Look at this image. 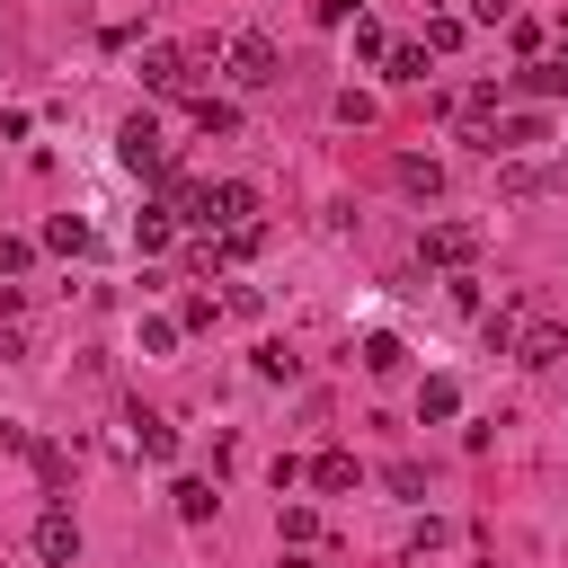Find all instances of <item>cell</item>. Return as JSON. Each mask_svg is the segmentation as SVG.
I'll use <instances>...</instances> for the list:
<instances>
[{
  "instance_id": "obj_1",
  "label": "cell",
  "mask_w": 568,
  "mask_h": 568,
  "mask_svg": "<svg viewBox=\"0 0 568 568\" xmlns=\"http://www.w3.org/2000/svg\"><path fill=\"white\" fill-rule=\"evenodd\" d=\"M222 71H231L240 89H266V80L284 71V53H275V36H257V27H248V36H231V44H222Z\"/></svg>"
},
{
  "instance_id": "obj_2",
  "label": "cell",
  "mask_w": 568,
  "mask_h": 568,
  "mask_svg": "<svg viewBox=\"0 0 568 568\" xmlns=\"http://www.w3.org/2000/svg\"><path fill=\"white\" fill-rule=\"evenodd\" d=\"M115 160H124V169H142V178H160V169H169L160 115H124V133H115Z\"/></svg>"
},
{
  "instance_id": "obj_3",
  "label": "cell",
  "mask_w": 568,
  "mask_h": 568,
  "mask_svg": "<svg viewBox=\"0 0 568 568\" xmlns=\"http://www.w3.org/2000/svg\"><path fill=\"white\" fill-rule=\"evenodd\" d=\"M240 222H257V186H248V178L204 186V231H240Z\"/></svg>"
},
{
  "instance_id": "obj_4",
  "label": "cell",
  "mask_w": 568,
  "mask_h": 568,
  "mask_svg": "<svg viewBox=\"0 0 568 568\" xmlns=\"http://www.w3.org/2000/svg\"><path fill=\"white\" fill-rule=\"evenodd\" d=\"M417 257H426V266H470V257H479V222H435V231L417 240Z\"/></svg>"
},
{
  "instance_id": "obj_5",
  "label": "cell",
  "mask_w": 568,
  "mask_h": 568,
  "mask_svg": "<svg viewBox=\"0 0 568 568\" xmlns=\"http://www.w3.org/2000/svg\"><path fill=\"white\" fill-rule=\"evenodd\" d=\"M36 559H44V568H71V559H80V524H71V506H44V515H36Z\"/></svg>"
},
{
  "instance_id": "obj_6",
  "label": "cell",
  "mask_w": 568,
  "mask_h": 568,
  "mask_svg": "<svg viewBox=\"0 0 568 568\" xmlns=\"http://www.w3.org/2000/svg\"><path fill=\"white\" fill-rule=\"evenodd\" d=\"M186 80H195V62H186V53H169V44H160V53H142V89H151V98H186Z\"/></svg>"
},
{
  "instance_id": "obj_7",
  "label": "cell",
  "mask_w": 568,
  "mask_h": 568,
  "mask_svg": "<svg viewBox=\"0 0 568 568\" xmlns=\"http://www.w3.org/2000/svg\"><path fill=\"white\" fill-rule=\"evenodd\" d=\"M390 178H399L408 195H444V160H426V151H399V160H390Z\"/></svg>"
},
{
  "instance_id": "obj_8",
  "label": "cell",
  "mask_w": 568,
  "mask_h": 568,
  "mask_svg": "<svg viewBox=\"0 0 568 568\" xmlns=\"http://www.w3.org/2000/svg\"><path fill=\"white\" fill-rule=\"evenodd\" d=\"M497 186H506V195H550V186H559V169H550V160H506V169H497Z\"/></svg>"
},
{
  "instance_id": "obj_9",
  "label": "cell",
  "mask_w": 568,
  "mask_h": 568,
  "mask_svg": "<svg viewBox=\"0 0 568 568\" xmlns=\"http://www.w3.org/2000/svg\"><path fill=\"white\" fill-rule=\"evenodd\" d=\"M169 240H178V213H169V204H142V213H133V248H142V257H160Z\"/></svg>"
},
{
  "instance_id": "obj_10",
  "label": "cell",
  "mask_w": 568,
  "mask_h": 568,
  "mask_svg": "<svg viewBox=\"0 0 568 568\" xmlns=\"http://www.w3.org/2000/svg\"><path fill=\"white\" fill-rule=\"evenodd\" d=\"M186 115H195V133H240V106H231V98H213V89H195V98H186Z\"/></svg>"
},
{
  "instance_id": "obj_11",
  "label": "cell",
  "mask_w": 568,
  "mask_h": 568,
  "mask_svg": "<svg viewBox=\"0 0 568 568\" xmlns=\"http://www.w3.org/2000/svg\"><path fill=\"white\" fill-rule=\"evenodd\" d=\"M488 133H497V151H532V142H550V115H497Z\"/></svg>"
},
{
  "instance_id": "obj_12",
  "label": "cell",
  "mask_w": 568,
  "mask_h": 568,
  "mask_svg": "<svg viewBox=\"0 0 568 568\" xmlns=\"http://www.w3.org/2000/svg\"><path fill=\"white\" fill-rule=\"evenodd\" d=\"M355 479H364V470H355V453H320V462H311V488H320V497H346Z\"/></svg>"
},
{
  "instance_id": "obj_13",
  "label": "cell",
  "mask_w": 568,
  "mask_h": 568,
  "mask_svg": "<svg viewBox=\"0 0 568 568\" xmlns=\"http://www.w3.org/2000/svg\"><path fill=\"white\" fill-rule=\"evenodd\" d=\"M169 506H178V524H213V506H222V497H213V479H178V488H169Z\"/></svg>"
},
{
  "instance_id": "obj_14",
  "label": "cell",
  "mask_w": 568,
  "mask_h": 568,
  "mask_svg": "<svg viewBox=\"0 0 568 568\" xmlns=\"http://www.w3.org/2000/svg\"><path fill=\"white\" fill-rule=\"evenodd\" d=\"M479 328H488V346H497V355H506V346H515V337H524V293H506V302H497V311H488V320H479Z\"/></svg>"
},
{
  "instance_id": "obj_15",
  "label": "cell",
  "mask_w": 568,
  "mask_h": 568,
  "mask_svg": "<svg viewBox=\"0 0 568 568\" xmlns=\"http://www.w3.org/2000/svg\"><path fill=\"white\" fill-rule=\"evenodd\" d=\"M133 453H142V462H169V453H178V426H160V417H133Z\"/></svg>"
},
{
  "instance_id": "obj_16",
  "label": "cell",
  "mask_w": 568,
  "mask_h": 568,
  "mask_svg": "<svg viewBox=\"0 0 568 568\" xmlns=\"http://www.w3.org/2000/svg\"><path fill=\"white\" fill-rule=\"evenodd\" d=\"M44 248L80 257V248H89V222H80V213H53V222H44Z\"/></svg>"
},
{
  "instance_id": "obj_17",
  "label": "cell",
  "mask_w": 568,
  "mask_h": 568,
  "mask_svg": "<svg viewBox=\"0 0 568 568\" xmlns=\"http://www.w3.org/2000/svg\"><path fill=\"white\" fill-rule=\"evenodd\" d=\"M515 355H524V364H559V328H550V320H532V328L515 337Z\"/></svg>"
},
{
  "instance_id": "obj_18",
  "label": "cell",
  "mask_w": 568,
  "mask_h": 568,
  "mask_svg": "<svg viewBox=\"0 0 568 568\" xmlns=\"http://www.w3.org/2000/svg\"><path fill=\"white\" fill-rule=\"evenodd\" d=\"M453 408H462V382H444V373H435V382L417 390V417H453Z\"/></svg>"
},
{
  "instance_id": "obj_19",
  "label": "cell",
  "mask_w": 568,
  "mask_h": 568,
  "mask_svg": "<svg viewBox=\"0 0 568 568\" xmlns=\"http://www.w3.org/2000/svg\"><path fill=\"white\" fill-rule=\"evenodd\" d=\"M382 62H390V80H426V44H390Z\"/></svg>"
},
{
  "instance_id": "obj_20",
  "label": "cell",
  "mask_w": 568,
  "mask_h": 568,
  "mask_svg": "<svg viewBox=\"0 0 568 568\" xmlns=\"http://www.w3.org/2000/svg\"><path fill=\"white\" fill-rule=\"evenodd\" d=\"M213 320H222L213 293H186V302H178V328H213Z\"/></svg>"
},
{
  "instance_id": "obj_21",
  "label": "cell",
  "mask_w": 568,
  "mask_h": 568,
  "mask_svg": "<svg viewBox=\"0 0 568 568\" xmlns=\"http://www.w3.org/2000/svg\"><path fill=\"white\" fill-rule=\"evenodd\" d=\"M27 453H36V479H44V488H62V479H71V462H62V444H27Z\"/></svg>"
},
{
  "instance_id": "obj_22",
  "label": "cell",
  "mask_w": 568,
  "mask_h": 568,
  "mask_svg": "<svg viewBox=\"0 0 568 568\" xmlns=\"http://www.w3.org/2000/svg\"><path fill=\"white\" fill-rule=\"evenodd\" d=\"M524 89H541V98H568V62H532V71H524Z\"/></svg>"
},
{
  "instance_id": "obj_23",
  "label": "cell",
  "mask_w": 568,
  "mask_h": 568,
  "mask_svg": "<svg viewBox=\"0 0 568 568\" xmlns=\"http://www.w3.org/2000/svg\"><path fill=\"white\" fill-rule=\"evenodd\" d=\"M453 44H462V18L435 9V18H426V53H453Z\"/></svg>"
},
{
  "instance_id": "obj_24",
  "label": "cell",
  "mask_w": 568,
  "mask_h": 568,
  "mask_svg": "<svg viewBox=\"0 0 568 568\" xmlns=\"http://www.w3.org/2000/svg\"><path fill=\"white\" fill-rule=\"evenodd\" d=\"M346 27H355V53H364V62H382V53H390V36H382L373 18H346Z\"/></svg>"
},
{
  "instance_id": "obj_25",
  "label": "cell",
  "mask_w": 568,
  "mask_h": 568,
  "mask_svg": "<svg viewBox=\"0 0 568 568\" xmlns=\"http://www.w3.org/2000/svg\"><path fill=\"white\" fill-rule=\"evenodd\" d=\"M178 337H186V328H178V320H142V355H169V346H178Z\"/></svg>"
},
{
  "instance_id": "obj_26",
  "label": "cell",
  "mask_w": 568,
  "mask_h": 568,
  "mask_svg": "<svg viewBox=\"0 0 568 568\" xmlns=\"http://www.w3.org/2000/svg\"><path fill=\"white\" fill-rule=\"evenodd\" d=\"M364 373H399V337H364Z\"/></svg>"
},
{
  "instance_id": "obj_27",
  "label": "cell",
  "mask_w": 568,
  "mask_h": 568,
  "mask_svg": "<svg viewBox=\"0 0 568 568\" xmlns=\"http://www.w3.org/2000/svg\"><path fill=\"white\" fill-rule=\"evenodd\" d=\"M390 497H426V470L417 462H390Z\"/></svg>"
},
{
  "instance_id": "obj_28",
  "label": "cell",
  "mask_w": 568,
  "mask_h": 568,
  "mask_svg": "<svg viewBox=\"0 0 568 568\" xmlns=\"http://www.w3.org/2000/svg\"><path fill=\"white\" fill-rule=\"evenodd\" d=\"M27 257H36V248H27V240H9V231H0V275H27Z\"/></svg>"
},
{
  "instance_id": "obj_29",
  "label": "cell",
  "mask_w": 568,
  "mask_h": 568,
  "mask_svg": "<svg viewBox=\"0 0 568 568\" xmlns=\"http://www.w3.org/2000/svg\"><path fill=\"white\" fill-rule=\"evenodd\" d=\"M320 9V27H346V18H364V0H311Z\"/></svg>"
},
{
  "instance_id": "obj_30",
  "label": "cell",
  "mask_w": 568,
  "mask_h": 568,
  "mask_svg": "<svg viewBox=\"0 0 568 568\" xmlns=\"http://www.w3.org/2000/svg\"><path fill=\"white\" fill-rule=\"evenodd\" d=\"M470 18H488V27H497V18H515V0H470Z\"/></svg>"
},
{
  "instance_id": "obj_31",
  "label": "cell",
  "mask_w": 568,
  "mask_h": 568,
  "mask_svg": "<svg viewBox=\"0 0 568 568\" xmlns=\"http://www.w3.org/2000/svg\"><path fill=\"white\" fill-rule=\"evenodd\" d=\"M559 53H568V18H559Z\"/></svg>"
},
{
  "instance_id": "obj_32",
  "label": "cell",
  "mask_w": 568,
  "mask_h": 568,
  "mask_svg": "<svg viewBox=\"0 0 568 568\" xmlns=\"http://www.w3.org/2000/svg\"><path fill=\"white\" fill-rule=\"evenodd\" d=\"M284 568H311V559H284Z\"/></svg>"
}]
</instances>
